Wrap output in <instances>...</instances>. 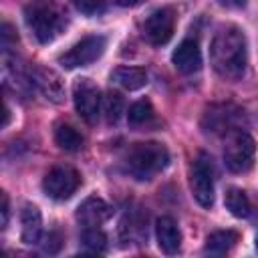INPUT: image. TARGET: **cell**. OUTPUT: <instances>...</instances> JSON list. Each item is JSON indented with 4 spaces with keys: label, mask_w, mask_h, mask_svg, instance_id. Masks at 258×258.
Here are the masks:
<instances>
[{
    "label": "cell",
    "mask_w": 258,
    "mask_h": 258,
    "mask_svg": "<svg viewBox=\"0 0 258 258\" xmlns=\"http://www.w3.org/2000/svg\"><path fill=\"white\" fill-rule=\"evenodd\" d=\"M210 60L222 79H242L248 64V44L244 32L236 26H222L212 38Z\"/></svg>",
    "instance_id": "cell-1"
},
{
    "label": "cell",
    "mask_w": 258,
    "mask_h": 258,
    "mask_svg": "<svg viewBox=\"0 0 258 258\" xmlns=\"http://www.w3.org/2000/svg\"><path fill=\"white\" fill-rule=\"evenodd\" d=\"M167 163H169V151L165 145L157 141L135 143L125 157L127 173L139 181L153 179L161 169L167 167Z\"/></svg>",
    "instance_id": "cell-2"
},
{
    "label": "cell",
    "mask_w": 258,
    "mask_h": 258,
    "mask_svg": "<svg viewBox=\"0 0 258 258\" xmlns=\"http://www.w3.org/2000/svg\"><path fill=\"white\" fill-rule=\"evenodd\" d=\"M254 139L246 131H234L228 135L224 145V163L234 173H244L254 163Z\"/></svg>",
    "instance_id": "cell-3"
},
{
    "label": "cell",
    "mask_w": 258,
    "mask_h": 258,
    "mask_svg": "<svg viewBox=\"0 0 258 258\" xmlns=\"http://www.w3.org/2000/svg\"><path fill=\"white\" fill-rule=\"evenodd\" d=\"M24 20L34 38L42 44L50 42L64 26V18L48 6H28L24 10Z\"/></svg>",
    "instance_id": "cell-4"
},
{
    "label": "cell",
    "mask_w": 258,
    "mask_h": 258,
    "mask_svg": "<svg viewBox=\"0 0 258 258\" xmlns=\"http://www.w3.org/2000/svg\"><path fill=\"white\" fill-rule=\"evenodd\" d=\"M107 46V38L101 34H89L81 38L77 44H73L64 54L58 56V64L64 69H77V67H87L95 62Z\"/></svg>",
    "instance_id": "cell-5"
},
{
    "label": "cell",
    "mask_w": 258,
    "mask_h": 258,
    "mask_svg": "<svg viewBox=\"0 0 258 258\" xmlns=\"http://www.w3.org/2000/svg\"><path fill=\"white\" fill-rule=\"evenodd\" d=\"M189 185L194 200L202 208H212L214 204V165L208 155H198V159L191 165L189 173Z\"/></svg>",
    "instance_id": "cell-6"
},
{
    "label": "cell",
    "mask_w": 258,
    "mask_h": 258,
    "mask_svg": "<svg viewBox=\"0 0 258 258\" xmlns=\"http://www.w3.org/2000/svg\"><path fill=\"white\" fill-rule=\"evenodd\" d=\"M79 183H81V177L73 167L56 165L44 175L42 189H44V194L48 198H52L56 202H62V200H69L77 191Z\"/></svg>",
    "instance_id": "cell-7"
},
{
    "label": "cell",
    "mask_w": 258,
    "mask_h": 258,
    "mask_svg": "<svg viewBox=\"0 0 258 258\" xmlns=\"http://www.w3.org/2000/svg\"><path fill=\"white\" fill-rule=\"evenodd\" d=\"M73 101H75L77 113L87 123L97 121L99 109H101V93H99V87L91 79H79L73 85Z\"/></svg>",
    "instance_id": "cell-8"
},
{
    "label": "cell",
    "mask_w": 258,
    "mask_h": 258,
    "mask_svg": "<svg viewBox=\"0 0 258 258\" xmlns=\"http://www.w3.org/2000/svg\"><path fill=\"white\" fill-rule=\"evenodd\" d=\"M173 28H175V12H173V8H167V6L165 8H157L143 22V36L151 44L161 46L173 36Z\"/></svg>",
    "instance_id": "cell-9"
},
{
    "label": "cell",
    "mask_w": 258,
    "mask_h": 258,
    "mask_svg": "<svg viewBox=\"0 0 258 258\" xmlns=\"http://www.w3.org/2000/svg\"><path fill=\"white\" fill-rule=\"evenodd\" d=\"M75 216H77V222L83 224L85 228H97L113 216V208L101 198H87L77 208Z\"/></svg>",
    "instance_id": "cell-10"
},
{
    "label": "cell",
    "mask_w": 258,
    "mask_h": 258,
    "mask_svg": "<svg viewBox=\"0 0 258 258\" xmlns=\"http://www.w3.org/2000/svg\"><path fill=\"white\" fill-rule=\"evenodd\" d=\"M171 60H173V67L183 73V75H191V73H198L202 69V50L198 46L196 40L191 38H185L179 42V46L173 50L171 54Z\"/></svg>",
    "instance_id": "cell-11"
},
{
    "label": "cell",
    "mask_w": 258,
    "mask_h": 258,
    "mask_svg": "<svg viewBox=\"0 0 258 258\" xmlns=\"http://www.w3.org/2000/svg\"><path fill=\"white\" fill-rule=\"evenodd\" d=\"M155 238H157L159 248L165 254H175L181 244V232H179L175 220L169 216H161L155 222Z\"/></svg>",
    "instance_id": "cell-12"
},
{
    "label": "cell",
    "mask_w": 258,
    "mask_h": 258,
    "mask_svg": "<svg viewBox=\"0 0 258 258\" xmlns=\"http://www.w3.org/2000/svg\"><path fill=\"white\" fill-rule=\"evenodd\" d=\"M30 81L44 95V99H48L52 103H60L62 101V85H60V79L52 71H48V69H32L30 71Z\"/></svg>",
    "instance_id": "cell-13"
},
{
    "label": "cell",
    "mask_w": 258,
    "mask_h": 258,
    "mask_svg": "<svg viewBox=\"0 0 258 258\" xmlns=\"http://www.w3.org/2000/svg\"><path fill=\"white\" fill-rule=\"evenodd\" d=\"M20 224H22V232H20V238L24 244H34L38 242L40 238V232H42V216H40V210L32 204H26L20 212Z\"/></svg>",
    "instance_id": "cell-14"
},
{
    "label": "cell",
    "mask_w": 258,
    "mask_h": 258,
    "mask_svg": "<svg viewBox=\"0 0 258 258\" xmlns=\"http://www.w3.org/2000/svg\"><path fill=\"white\" fill-rule=\"evenodd\" d=\"M111 81L125 91H137L147 85V73L139 67H117L111 73Z\"/></svg>",
    "instance_id": "cell-15"
},
{
    "label": "cell",
    "mask_w": 258,
    "mask_h": 258,
    "mask_svg": "<svg viewBox=\"0 0 258 258\" xmlns=\"http://www.w3.org/2000/svg\"><path fill=\"white\" fill-rule=\"evenodd\" d=\"M236 242H238V232H234V230H218V232L208 236L204 250L208 254L222 256V254H228L236 246Z\"/></svg>",
    "instance_id": "cell-16"
},
{
    "label": "cell",
    "mask_w": 258,
    "mask_h": 258,
    "mask_svg": "<svg viewBox=\"0 0 258 258\" xmlns=\"http://www.w3.org/2000/svg\"><path fill=\"white\" fill-rule=\"evenodd\" d=\"M224 204H226V208L230 210V214L236 216V218H248V216H250L252 204H250L246 191H242V189H238V187H230V189L226 191Z\"/></svg>",
    "instance_id": "cell-17"
},
{
    "label": "cell",
    "mask_w": 258,
    "mask_h": 258,
    "mask_svg": "<svg viewBox=\"0 0 258 258\" xmlns=\"http://www.w3.org/2000/svg\"><path fill=\"white\" fill-rule=\"evenodd\" d=\"M54 141H56V145H58L60 149L71 151V153H73V151H79L81 145H83L81 133H79L75 127L67 125V123H58V125H56V129H54Z\"/></svg>",
    "instance_id": "cell-18"
},
{
    "label": "cell",
    "mask_w": 258,
    "mask_h": 258,
    "mask_svg": "<svg viewBox=\"0 0 258 258\" xmlns=\"http://www.w3.org/2000/svg\"><path fill=\"white\" fill-rule=\"evenodd\" d=\"M81 246L87 252H105L107 250V236L97 228H87L81 236Z\"/></svg>",
    "instance_id": "cell-19"
},
{
    "label": "cell",
    "mask_w": 258,
    "mask_h": 258,
    "mask_svg": "<svg viewBox=\"0 0 258 258\" xmlns=\"http://www.w3.org/2000/svg\"><path fill=\"white\" fill-rule=\"evenodd\" d=\"M103 113H105V119L107 123H117L121 113H123V97L115 91L107 93V97L103 99Z\"/></svg>",
    "instance_id": "cell-20"
},
{
    "label": "cell",
    "mask_w": 258,
    "mask_h": 258,
    "mask_svg": "<svg viewBox=\"0 0 258 258\" xmlns=\"http://www.w3.org/2000/svg\"><path fill=\"white\" fill-rule=\"evenodd\" d=\"M151 117H153V107H151L149 101H137V103H133L129 107V113H127V121L133 127L147 123Z\"/></svg>",
    "instance_id": "cell-21"
},
{
    "label": "cell",
    "mask_w": 258,
    "mask_h": 258,
    "mask_svg": "<svg viewBox=\"0 0 258 258\" xmlns=\"http://www.w3.org/2000/svg\"><path fill=\"white\" fill-rule=\"evenodd\" d=\"M75 8L87 16H95V14H101L105 10V4L103 0H73Z\"/></svg>",
    "instance_id": "cell-22"
},
{
    "label": "cell",
    "mask_w": 258,
    "mask_h": 258,
    "mask_svg": "<svg viewBox=\"0 0 258 258\" xmlns=\"http://www.w3.org/2000/svg\"><path fill=\"white\" fill-rule=\"evenodd\" d=\"M16 40H18L16 32L12 30V26H10L8 22H4V24H2V48L8 50L10 44H16Z\"/></svg>",
    "instance_id": "cell-23"
},
{
    "label": "cell",
    "mask_w": 258,
    "mask_h": 258,
    "mask_svg": "<svg viewBox=\"0 0 258 258\" xmlns=\"http://www.w3.org/2000/svg\"><path fill=\"white\" fill-rule=\"evenodd\" d=\"M58 248H60V238H58V234H56V232L48 234V236H46V242H44V252L54 254Z\"/></svg>",
    "instance_id": "cell-24"
},
{
    "label": "cell",
    "mask_w": 258,
    "mask_h": 258,
    "mask_svg": "<svg viewBox=\"0 0 258 258\" xmlns=\"http://www.w3.org/2000/svg\"><path fill=\"white\" fill-rule=\"evenodd\" d=\"M0 202H2V206H0V214H2V222H0V226L6 228V224H8V196H6V191L0 194Z\"/></svg>",
    "instance_id": "cell-25"
},
{
    "label": "cell",
    "mask_w": 258,
    "mask_h": 258,
    "mask_svg": "<svg viewBox=\"0 0 258 258\" xmlns=\"http://www.w3.org/2000/svg\"><path fill=\"white\" fill-rule=\"evenodd\" d=\"M220 6H224V8H242V6H246V0H216Z\"/></svg>",
    "instance_id": "cell-26"
},
{
    "label": "cell",
    "mask_w": 258,
    "mask_h": 258,
    "mask_svg": "<svg viewBox=\"0 0 258 258\" xmlns=\"http://www.w3.org/2000/svg\"><path fill=\"white\" fill-rule=\"evenodd\" d=\"M8 121H10V109H8V105H4V121H2V127H8Z\"/></svg>",
    "instance_id": "cell-27"
},
{
    "label": "cell",
    "mask_w": 258,
    "mask_h": 258,
    "mask_svg": "<svg viewBox=\"0 0 258 258\" xmlns=\"http://www.w3.org/2000/svg\"><path fill=\"white\" fill-rule=\"evenodd\" d=\"M117 6H131V4H135L137 0H113Z\"/></svg>",
    "instance_id": "cell-28"
},
{
    "label": "cell",
    "mask_w": 258,
    "mask_h": 258,
    "mask_svg": "<svg viewBox=\"0 0 258 258\" xmlns=\"http://www.w3.org/2000/svg\"><path fill=\"white\" fill-rule=\"evenodd\" d=\"M256 250H258V236H256Z\"/></svg>",
    "instance_id": "cell-29"
}]
</instances>
